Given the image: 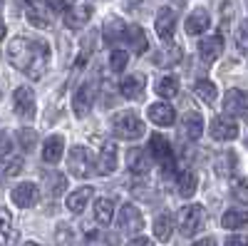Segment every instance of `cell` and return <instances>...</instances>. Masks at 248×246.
<instances>
[{
    "label": "cell",
    "instance_id": "cell-6",
    "mask_svg": "<svg viewBox=\"0 0 248 246\" xmlns=\"http://www.w3.org/2000/svg\"><path fill=\"white\" fill-rule=\"evenodd\" d=\"M149 152L152 157L161 164L164 169H174V154H171V145L169 139H164L161 134H152V142H149Z\"/></svg>",
    "mask_w": 248,
    "mask_h": 246
},
{
    "label": "cell",
    "instance_id": "cell-30",
    "mask_svg": "<svg viewBox=\"0 0 248 246\" xmlns=\"http://www.w3.org/2000/svg\"><path fill=\"white\" fill-rule=\"evenodd\" d=\"M156 95L164 97V99L176 97V95H179V77H174V75L161 77V80L156 82Z\"/></svg>",
    "mask_w": 248,
    "mask_h": 246
},
{
    "label": "cell",
    "instance_id": "cell-8",
    "mask_svg": "<svg viewBox=\"0 0 248 246\" xmlns=\"http://www.w3.org/2000/svg\"><path fill=\"white\" fill-rule=\"evenodd\" d=\"M117 162H119V147L117 142H105L102 145V152H99V159H97V172L99 174H114L117 172Z\"/></svg>",
    "mask_w": 248,
    "mask_h": 246
},
{
    "label": "cell",
    "instance_id": "cell-49",
    "mask_svg": "<svg viewBox=\"0 0 248 246\" xmlns=\"http://www.w3.org/2000/svg\"><path fill=\"white\" fill-rule=\"evenodd\" d=\"M3 179H5V174H3V167H0V184H3Z\"/></svg>",
    "mask_w": 248,
    "mask_h": 246
},
{
    "label": "cell",
    "instance_id": "cell-18",
    "mask_svg": "<svg viewBox=\"0 0 248 246\" xmlns=\"http://www.w3.org/2000/svg\"><path fill=\"white\" fill-rule=\"evenodd\" d=\"M199 52H201V57L206 60V63H214V60H218L221 52H223V37H221V35L203 37L201 43H199Z\"/></svg>",
    "mask_w": 248,
    "mask_h": 246
},
{
    "label": "cell",
    "instance_id": "cell-47",
    "mask_svg": "<svg viewBox=\"0 0 248 246\" xmlns=\"http://www.w3.org/2000/svg\"><path fill=\"white\" fill-rule=\"evenodd\" d=\"M107 244H109V246H119V239H117L114 234H109V236H107Z\"/></svg>",
    "mask_w": 248,
    "mask_h": 246
},
{
    "label": "cell",
    "instance_id": "cell-10",
    "mask_svg": "<svg viewBox=\"0 0 248 246\" xmlns=\"http://www.w3.org/2000/svg\"><path fill=\"white\" fill-rule=\"evenodd\" d=\"M211 137L216 142H231V139L238 137V125H236L231 117H226V115L214 117L211 119Z\"/></svg>",
    "mask_w": 248,
    "mask_h": 246
},
{
    "label": "cell",
    "instance_id": "cell-1",
    "mask_svg": "<svg viewBox=\"0 0 248 246\" xmlns=\"http://www.w3.org/2000/svg\"><path fill=\"white\" fill-rule=\"evenodd\" d=\"M8 60L15 70L25 72L30 80H40L50 63V45L45 40L15 37L8 45Z\"/></svg>",
    "mask_w": 248,
    "mask_h": 246
},
{
    "label": "cell",
    "instance_id": "cell-37",
    "mask_svg": "<svg viewBox=\"0 0 248 246\" xmlns=\"http://www.w3.org/2000/svg\"><path fill=\"white\" fill-rule=\"evenodd\" d=\"M90 52H94V35H87L85 40H82V52H79V57H77V65H79V67L87 63Z\"/></svg>",
    "mask_w": 248,
    "mask_h": 246
},
{
    "label": "cell",
    "instance_id": "cell-14",
    "mask_svg": "<svg viewBox=\"0 0 248 246\" xmlns=\"http://www.w3.org/2000/svg\"><path fill=\"white\" fill-rule=\"evenodd\" d=\"M223 112L226 117H246V92L243 90H229L223 97Z\"/></svg>",
    "mask_w": 248,
    "mask_h": 246
},
{
    "label": "cell",
    "instance_id": "cell-40",
    "mask_svg": "<svg viewBox=\"0 0 248 246\" xmlns=\"http://www.w3.org/2000/svg\"><path fill=\"white\" fill-rule=\"evenodd\" d=\"M233 194L238 197V201H248V192H246V181H243V179H238V181H236Z\"/></svg>",
    "mask_w": 248,
    "mask_h": 246
},
{
    "label": "cell",
    "instance_id": "cell-31",
    "mask_svg": "<svg viewBox=\"0 0 248 246\" xmlns=\"http://www.w3.org/2000/svg\"><path fill=\"white\" fill-rule=\"evenodd\" d=\"M246 221H248V216H246L243 209H231V212H226V214H223L221 227H223V229H229V231H233V229H243V227H246Z\"/></svg>",
    "mask_w": 248,
    "mask_h": 246
},
{
    "label": "cell",
    "instance_id": "cell-21",
    "mask_svg": "<svg viewBox=\"0 0 248 246\" xmlns=\"http://www.w3.org/2000/svg\"><path fill=\"white\" fill-rule=\"evenodd\" d=\"M179 60H181V48L179 45H167V48H161L152 55V63L156 67H171V65L179 63Z\"/></svg>",
    "mask_w": 248,
    "mask_h": 246
},
{
    "label": "cell",
    "instance_id": "cell-11",
    "mask_svg": "<svg viewBox=\"0 0 248 246\" xmlns=\"http://www.w3.org/2000/svg\"><path fill=\"white\" fill-rule=\"evenodd\" d=\"M92 99H94V90H92V82H82L77 87L75 97H72V110L77 117H87L92 112Z\"/></svg>",
    "mask_w": 248,
    "mask_h": 246
},
{
    "label": "cell",
    "instance_id": "cell-41",
    "mask_svg": "<svg viewBox=\"0 0 248 246\" xmlns=\"http://www.w3.org/2000/svg\"><path fill=\"white\" fill-rule=\"evenodd\" d=\"M236 43H238V50L246 52V25L238 28V37H236Z\"/></svg>",
    "mask_w": 248,
    "mask_h": 246
},
{
    "label": "cell",
    "instance_id": "cell-26",
    "mask_svg": "<svg viewBox=\"0 0 248 246\" xmlns=\"http://www.w3.org/2000/svg\"><path fill=\"white\" fill-rule=\"evenodd\" d=\"M92 199V187H82V189H77V192H72L70 194V199H67V209L72 212V214H82L87 209V201Z\"/></svg>",
    "mask_w": 248,
    "mask_h": 246
},
{
    "label": "cell",
    "instance_id": "cell-50",
    "mask_svg": "<svg viewBox=\"0 0 248 246\" xmlns=\"http://www.w3.org/2000/svg\"><path fill=\"white\" fill-rule=\"evenodd\" d=\"M25 246H40V244H35V241H28V244H25Z\"/></svg>",
    "mask_w": 248,
    "mask_h": 246
},
{
    "label": "cell",
    "instance_id": "cell-39",
    "mask_svg": "<svg viewBox=\"0 0 248 246\" xmlns=\"http://www.w3.org/2000/svg\"><path fill=\"white\" fill-rule=\"evenodd\" d=\"M10 147H13V142H10V137H8V134H3V132H0V159H3V157H8V154H10Z\"/></svg>",
    "mask_w": 248,
    "mask_h": 246
},
{
    "label": "cell",
    "instance_id": "cell-38",
    "mask_svg": "<svg viewBox=\"0 0 248 246\" xmlns=\"http://www.w3.org/2000/svg\"><path fill=\"white\" fill-rule=\"evenodd\" d=\"M20 172H23V159H20V157H13V159H8V162L3 164L5 179H8V177H15V174H20Z\"/></svg>",
    "mask_w": 248,
    "mask_h": 246
},
{
    "label": "cell",
    "instance_id": "cell-16",
    "mask_svg": "<svg viewBox=\"0 0 248 246\" xmlns=\"http://www.w3.org/2000/svg\"><path fill=\"white\" fill-rule=\"evenodd\" d=\"M156 35L161 40H171L174 37V30H176V15L171 13V8H161L156 13Z\"/></svg>",
    "mask_w": 248,
    "mask_h": 246
},
{
    "label": "cell",
    "instance_id": "cell-3",
    "mask_svg": "<svg viewBox=\"0 0 248 246\" xmlns=\"http://www.w3.org/2000/svg\"><path fill=\"white\" fill-rule=\"evenodd\" d=\"M206 224V212L201 204H189V207H184L181 214H179V231L184 236H194L203 229Z\"/></svg>",
    "mask_w": 248,
    "mask_h": 246
},
{
    "label": "cell",
    "instance_id": "cell-32",
    "mask_svg": "<svg viewBox=\"0 0 248 246\" xmlns=\"http://www.w3.org/2000/svg\"><path fill=\"white\" fill-rule=\"evenodd\" d=\"M194 92H196V97H201L206 105H211V102H216V95H218V90H216V85L211 80H199L196 85H194Z\"/></svg>",
    "mask_w": 248,
    "mask_h": 246
},
{
    "label": "cell",
    "instance_id": "cell-33",
    "mask_svg": "<svg viewBox=\"0 0 248 246\" xmlns=\"http://www.w3.org/2000/svg\"><path fill=\"white\" fill-rule=\"evenodd\" d=\"M94 216L99 224H112V216H114V201L112 199H99L94 204Z\"/></svg>",
    "mask_w": 248,
    "mask_h": 246
},
{
    "label": "cell",
    "instance_id": "cell-46",
    "mask_svg": "<svg viewBox=\"0 0 248 246\" xmlns=\"http://www.w3.org/2000/svg\"><path fill=\"white\" fill-rule=\"evenodd\" d=\"M191 246H216V241L214 239H201V241H194Z\"/></svg>",
    "mask_w": 248,
    "mask_h": 246
},
{
    "label": "cell",
    "instance_id": "cell-45",
    "mask_svg": "<svg viewBox=\"0 0 248 246\" xmlns=\"http://www.w3.org/2000/svg\"><path fill=\"white\" fill-rule=\"evenodd\" d=\"M129 246H152V239H144V236H139V239L129 241Z\"/></svg>",
    "mask_w": 248,
    "mask_h": 246
},
{
    "label": "cell",
    "instance_id": "cell-17",
    "mask_svg": "<svg viewBox=\"0 0 248 246\" xmlns=\"http://www.w3.org/2000/svg\"><path fill=\"white\" fill-rule=\"evenodd\" d=\"M149 119L159 127H171L176 122V112H174L171 105H167V102H156V105L149 107Z\"/></svg>",
    "mask_w": 248,
    "mask_h": 246
},
{
    "label": "cell",
    "instance_id": "cell-22",
    "mask_svg": "<svg viewBox=\"0 0 248 246\" xmlns=\"http://www.w3.org/2000/svg\"><path fill=\"white\" fill-rule=\"evenodd\" d=\"M20 239V231L10 224V216L5 209H0V246H15Z\"/></svg>",
    "mask_w": 248,
    "mask_h": 246
},
{
    "label": "cell",
    "instance_id": "cell-4",
    "mask_svg": "<svg viewBox=\"0 0 248 246\" xmlns=\"http://www.w3.org/2000/svg\"><path fill=\"white\" fill-rule=\"evenodd\" d=\"M67 169H70V174L77 177V179L92 177V172H94V159H92L90 149H87V147H79V145L72 147V152H70V157H67Z\"/></svg>",
    "mask_w": 248,
    "mask_h": 246
},
{
    "label": "cell",
    "instance_id": "cell-29",
    "mask_svg": "<svg viewBox=\"0 0 248 246\" xmlns=\"http://www.w3.org/2000/svg\"><path fill=\"white\" fill-rule=\"evenodd\" d=\"M171 231H174V219L171 214H159L156 221H154V236L159 241H167L171 239Z\"/></svg>",
    "mask_w": 248,
    "mask_h": 246
},
{
    "label": "cell",
    "instance_id": "cell-27",
    "mask_svg": "<svg viewBox=\"0 0 248 246\" xmlns=\"http://www.w3.org/2000/svg\"><path fill=\"white\" fill-rule=\"evenodd\" d=\"M176 184H179V194H181L184 199H191V197L196 194V189H199V179H196L194 172H181Z\"/></svg>",
    "mask_w": 248,
    "mask_h": 246
},
{
    "label": "cell",
    "instance_id": "cell-42",
    "mask_svg": "<svg viewBox=\"0 0 248 246\" xmlns=\"http://www.w3.org/2000/svg\"><path fill=\"white\" fill-rule=\"evenodd\" d=\"M47 10H65V0H45Z\"/></svg>",
    "mask_w": 248,
    "mask_h": 246
},
{
    "label": "cell",
    "instance_id": "cell-9",
    "mask_svg": "<svg viewBox=\"0 0 248 246\" xmlns=\"http://www.w3.org/2000/svg\"><path fill=\"white\" fill-rule=\"evenodd\" d=\"M119 229L124 234H137L144 229V219H141V212L134 207V204H124L122 212H119Z\"/></svg>",
    "mask_w": 248,
    "mask_h": 246
},
{
    "label": "cell",
    "instance_id": "cell-24",
    "mask_svg": "<svg viewBox=\"0 0 248 246\" xmlns=\"http://www.w3.org/2000/svg\"><path fill=\"white\" fill-rule=\"evenodd\" d=\"M184 132H186V137H189L191 142H196L203 134V117L196 110L184 115Z\"/></svg>",
    "mask_w": 248,
    "mask_h": 246
},
{
    "label": "cell",
    "instance_id": "cell-36",
    "mask_svg": "<svg viewBox=\"0 0 248 246\" xmlns=\"http://www.w3.org/2000/svg\"><path fill=\"white\" fill-rule=\"evenodd\" d=\"M127 63H129V55L127 52H124V50H112V55H109L112 72H122L124 67H127Z\"/></svg>",
    "mask_w": 248,
    "mask_h": 246
},
{
    "label": "cell",
    "instance_id": "cell-25",
    "mask_svg": "<svg viewBox=\"0 0 248 246\" xmlns=\"http://www.w3.org/2000/svg\"><path fill=\"white\" fill-rule=\"evenodd\" d=\"M124 30H127V25H124L122 17H117V15H112L107 23H105V28H102V33H105V40H107L109 45L124 40Z\"/></svg>",
    "mask_w": 248,
    "mask_h": 246
},
{
    "label": "cell",
    "instance_id": "cell-43",
    "mask_svg": "<svg viewBox=\"0 0 248 246\" xmlns=\"http://www.w3.org/2000/svg\"><path fill=\"white\" fill-rule=\"evenodd\" d=\"M57 239H60L62 244H72L75 234H72V231H67V229H60V231H57Z\"/></svg>",
    "mask_w": 248,
    "mask_h": 246
},
{
    "label": "cell",
    "instance_id": "cell-15",
    "mask_svg": "<svg viewBox=\"0 0 248 246\" xmlns=\"http://www.w3.org/2000/svg\"><path fill=\"white\" fill-rule=\"evenodd\" d=\"M144 90H147V80L144 75H129L119 82V92L127 97V99H141Z\"/></svg>",
    "mask_w": 248,
    "mask_h": 246
},
{
    "label": "cell",
    "instance_id": "cell-20",
    "mask_svg": "<svg viewBox=\"0 0 248 246\" xmlns=\"http://www.w3.org/2000/svg\"><path fill=\"white\" fill-rule=\"evenodd\" d=\"M127 167H129L132 174H147L152 169V159H149V154L144 152V149H137L134 147L127 154Z\"/></svg>",
    "mask_w": 248,
    "mask_h": 246
},
{
    "label": "cell",
    "instance_id": "cell-35",
    "mask_svg": "<svg viewBox=\"0 0 248 246\" xmlns=\"http://www.w3.org/2000/svg\"><path fill=\"white\" fill-rule=\"evenodd\" d=\"M17 145L23 152H32L37 145V132L35 130H20L17 132Z\"/></svg>",
    "mask_w": 248,
    "mask_h": 246
},
{
    "label": "cell",
    "instance_id": "cell-44",
    "mask_svg": "<svg viewBox=\"0 0 248 246\" xmlns=\"http://www.w3.org/2000/svg\"><path fill=\"white\" fill-rule=\"evenodd\" d=\"M226 246H246V239L243 236H229L226 239Z\"/></svg>",
    "mask_w": 248,
    "mask_h": 246
},
{
    "label": "cell",
    "instance_id": "cell-19",
    "mask_svg": "<svg viewBox=\"0 0 248 246\" xmlns=\"http://www.w3.org/2000/svg\"><path fill=\"white\" fill-rule=\"evenodd\" d=\"M209 25H211V15L203 8H196L189 17H186V33L189 35H201V33L209 30Z\"/></svg>",
    "mask_w": 248,
    "mask_h": 246
},
{
    "label": "cell",
    "instance_id": "cell-2",
    "mask_svg": "<svg viewBox=\"0 0 248 246\" xmlns=\"http://www.w3.org/2000/svg\"><path fill=\"white\" fill-rule=\"evenodd\" d=\"M112 130L119 139H139L144 134V122L134 112H117L112 117Z\"/></svg>",
    "mask_w": 248,
    "mask_h": 246
},
{
    "label": "cell",
    "instance_id": "cell-5",
    "mask_svg": "<svg viewBox=\"0 0 248 246\" xmlns=\"http://www.w3.org/2000/svg\"><path fill=\"white\" fill-rule=\"evenodd\" d=\"M92 17V5L87 0H72V5L65 8V25L70 30H79L90 23Z\"/></svg>",
    "mask_w": 248,
    "mask_h": 246
},
{
    "label": "cell",
    "instance_id": "cell-12",
    "mask_svg": "<svg viewBox=\"0 0 248 246\" xmlns=\"http://www.w3.org/2000/svg\"><path fill=\"white\" fill-rule=\"evenodd\" d=\"M13 107H15V112L23 119H30L35 115V95H32V90L25 87V85L17 87L13 92Z\"/></svg>",
    "mask_w": 248,
    "mask_h": 246
},
{
    "label": "cell",
    "instance_id": "cell-28",
    "mask_svg": "<svg viewBox=\"0 0 248 246\" xmlns=\"http://www.w3.org/2000/svg\"><path fill=\"white\" fill-rule=\"evenodd\" d=\"M124 40H129V45H132L134 52L147 50V37H144V30L139 25H127V30H124Z\"/></svg>",
    "mask_w": 248,
    "mask_h": 246
},
{
    "label": "cell",
    "instance_id": "cell-23",
    "mask_svg": "<svg viewBox=\"0 0 248 246\" xmlns=\"http://www.w3.org/2000/svg\"><path fill=\"white\" fill-rule=\"evenodd\" d=\"M62 152H65V139H62L60 134L47 137L45 147H43V159H45L47 164H57L60 157H62Z\"/></svg>",
    "mask_w": 248,
    "mask_h": 246
},
{
    "label": "cell",
    "instance_id": "cell-34",
    "mask_svg": "<svg viewBox=\"0 0 248 246\" xmlns=\"http://www.w3.org/2000/svg\"><path fill=\"white\" fill-rule=\"evenodd\" d=\"M45 189H47V197H60L62 192H65V187H67V181H65V177H62V174H57V172H52V174H47L45 177Z\"/></svg>",
    "mask_w": 248,
    "mask_h": 246
},
{
    "label": "cell",
    "instance_id": "cell-7",
    "mask_svg": "<svg viewBox=\"0 0 248 246\" xmlns=\"http://www.w3.org/2000/svg\"><path fill=\"white\" fill-rule=\"evenodd\" d=\"M10 199H13L15 207L28 209V207H35V204L40 201V189L35 187L32 181H23V184H17V187L10 192Z\"/></svg>",
    "mask_w": 248,
    "mask_h": 246
},
{
    "label": "cell",
    "instance_id": "cell-48",
    "mask_svg": "<svg viewBox=\"0 0 248 246\" xmlns=\"http://www.w3.org/2000/svg\"><path fill=\"white\" fill-rule=\"evenodd\" d=\"M3 35H5V25H3V23H0V37H3Z\"/></svg>",
    "mask_w": 248,
    "mask_h": 246
},
{
    "label": "cell",
    "instance_id": "cell-13",
    "mask_svg": "<svg viewBox=\"0 0 248 246\" xmlns=\"http://www.w3.org/2000/svg\"><path fill=\"white\" fill-rule=\"evenodd\" d=\"M25 15L30 20V25H35L40 30L50 28V10L40 0H25Z\"/></svg>",
    "mask_w": 248,
    "mask_h": 246
},
{
    "label": "cell",
    "instance_id": "cell-51",
    "mask_svg": "<svg viewBox=\"0 0 248 246\" xmlns=\"http://www.w3.org/2000/svg\"><path fill=\"white\" fill-rule=\"evenodd\" d=\"M0 8H3V0H0Z\"/></svg>",
    "mask_w": 248,
    "mask_h": 246
}]
</instances>
